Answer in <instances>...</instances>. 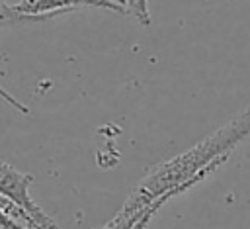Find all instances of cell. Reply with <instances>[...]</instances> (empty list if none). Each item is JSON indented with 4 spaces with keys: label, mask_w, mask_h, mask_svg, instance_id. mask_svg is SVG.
<instances>
[{
    "label": "cell",
    "mask_w": 250,
    "mask_h": 229,
    "mask_svg": "<svg viewBox=\"0 0 250 229\" xmlns=\"http://www.w3.org/2000/svg\"><path fill=\"white\" fill-rule=\"evenodd\" d=\"M0 98H2L4 102H8L10 106H14V108H16L20 114H29L27 106H25V104H21L20 100H16V98H14V96H12V94H10V92H8L4 86H0Z\"/></svg>",
    "instance_id": "cell-8"
},
{
    "label": "cell",
    "mask_w": 250,
    "mask_h": 229,
    "mask_svg": "<svg viewBox=\"0 0 250 229\" xmlns=\"http://www.w3.org/2000/svg\"><path fill=\"white\" fill-rule=\"evenodd\" d=\"M20 22H37L53 16H62L78 8H102L125 16L121 0H20L12 4Z\"/></svg>",
    "instance_id": "cell-3"
},
{
    "label": "cell",
    "mask_w": 250,
    "mask_h": 229,
    "mask_svg": "<svg viewBox=\"0 0 250 229\" xmlns=\"http://www.w3.org/2000/svg\"><path fill=\"white\" fill-rule=\"evenodd\" d=\"M33 176L18 170L10 162L0 159V196L16 204L31 221L33 229H61L59 223L43 211V207L31 198Z\"/></svg>",
    "instance_id": "cell-2"
},
{
    "label": "cell",
    "mask_w": 250,
    "mask_h": 229,
    "mask_svg": "<svg viewBox=\"0 0 250 229\" xmlns=\"http://www.w3.org/2000/svg\"><path fill=\"white\" fill-rule=\"evenodd\" d=\"M14 22H20V20L14 14L12 4H8V0H0V29L10 25V23H14Z\"/></svg>",
    "instance_id": "cell-7"
},
{
    "label": "cell",
    "mask_w": 250,
    "mask_h": 229,
    "mask_svg": "<svg viewBox=\"0 0 250 229\" xmlns=\"http://www.w3.org/2000/svg\"><path fill=\"white\" fill-rule=\"evenodd\" d=\"M168 198L172 200V198H174V194H166V196L158 198V200H156V202L150 206V209H148V211H146V213H145V215L139 219V223L135 225V229H146V227H148V223H150V219H152V215H154V213H156V211H158V209H160V207H162V206L168 202Z\"/></svg>",
    "instance_id": "cell-6"
},
{
    "label": "cell",
    "mask_w": 250,
    "mask_h": 229,
    "mask_svg": "<svg viewBox=\"0 0 250 229\" xmlns=\"http://www.w3.org/2000/svg\"><path fill=\"white\" fill-rule=\"evenodd\" d=\"M0 229H33L29 217L12 202L0 200Z\"/></svg>",
    "instance_id": "cell-4"
},
{
    "label": "cell",
    "mask_w": 250,
    "mask_h": 229,
    "mask_svg": "<svg viewBox=\"0 0 250 229\" xmlns=\"http://www.w3.org/2000/svg\"><path fill=\"white\" fill-rule=\"evenodd\" d=\"M0 200H4V202H10V200H6V198H2V196H0Z\"/></svg>",
    "instance_id": "cell-9"
},
{
    "label": "cell",
    "mask_w": 250,
    "mask_h": 229,
    "mask_svg": "<svg viewBox=\"0 0 250 229\" xmlns=\"http://www.w3.org/2000/svg\"><path fill=\"white\" fill-rule=\"evenodd\" d=\"M125 6V16H131L137 20L143 27L150 25V12H148V0H121Z\"/></svg>",
    "instance_id": "cell-5"
},
{
    "label": "cell",
    "mask_w": 250,
    "mask_h": 229,
    "mask_svg": "<svg viewBox=\"0 0 250 229\" xmlns=\"http://www.w3.org/2000/svg\"><path fill=\"white\" fill-rule=\"evenodd\" d=\"M250 135V108L229 119L225 125L203 137L188 151L156 164L145 178H141L129 192L127 200L115 215L139 223V219L150 209V206L166 194H184L221 164L227 162L232 149Z\"/></svg>",
    "instance_id": "cell-1"
}]
</instances>
